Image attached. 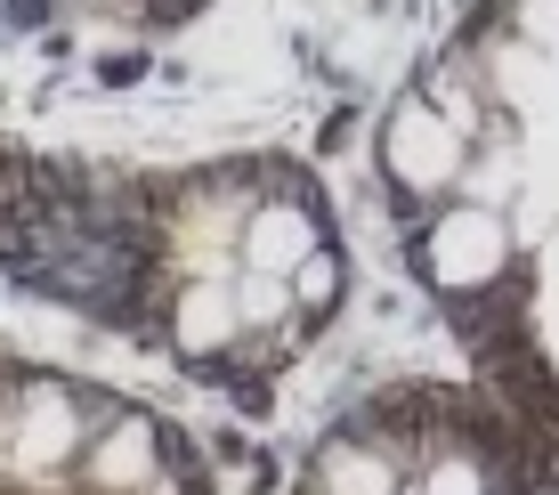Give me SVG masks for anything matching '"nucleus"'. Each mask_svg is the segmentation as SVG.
Wrapping results in <instances>:
<instances>
[{"instance_id":"obj_1","label":"nucleus","mask_w":559,"mask_h":495,"mask_svg":"<svg viewBox=\"0 0 559 495\" xmlns=\"http://www.w3.org/2000/svg\"><path fill=\"white\" fill-rule=\"evenodd\" d=\"M503 260H511V227L487 203H447L421 236V276L438 293H478V284L503 276Z\"/></svg>"},{"instance_id":"obj_2","label":"nucleus","mask_w":559,"mask_h":495,"mask_svg":"<svg viewBox=\"0 0 559 495\" xmlns=\"http://www.w3.org/2000/svg\"><path fill=\"white\" fill-rule=\"evenodd\" d=\"M462 130L438 114L430 98H406L390 114V130H381V163H390V179L397 187H414V196H430V187H454V170H462Z\"/></svg>"},{"instance_id":"obj_3","label":"nucleus","mask_w":559,"mask_h":495,"mask_svg":"<svg viewBox=\"0 0 559 495\" xmlns=\"http://www.w3.org/2000/svg\"><path fill=\"white\" fill-rule=\"evenodd\" d=\"M308 252H324V236H317V220H308L300 203H260V212L243 220V269L293 276Z\"/></svg>"},{"instance_id":"obj_4","label":"nucleus","mask_w":559,"mask_h":495,"mask_svg":"<svg viewBox=\"0 0 559 495\" xmlns=\"http://www.w3.org/2000/svg\"><path fill=\"white\" fill-rule=\"evenodd\" d=\"M236 333H243V309H236V284H219V276H195L179 293V309H170V341L187 357H219Z\"/></svg>"},{"instance_id":"obj_5","label":"nucleus","mask_w":559,"mask_h":495,"mask_svg":"<svg viewBox=\"0 0 559 495\" xmlns=\"http://www.w3.org/2000/svg\"><path fill=\"white\" fill-rule=\"evenodd\" d=\"M317 495H397V463L381 447H324L317 455Z\"/></svg>"},{"instance_id":"obj_6","label":"nucleus","mask_w":559,"mask_h":495,"mask_svg":"<svg viewBox=\"0 0 559 495\" xmlns=\"http://www.w3.org/2000/svg\"><path fill=\"white\" fill-rule=\"evenodd\" d=\"M236 309H243V333H267V326H284V317L300 309V300H293V276L243 269V276H236Z\"/></svg>"},{"instance_id":"obj_7","label":"nucleus","mask_w":559,"mask_h":495,"mask_svg":"<svg viewBox=\"0 0 559 495\" xmlns=\"http://www.w3.org/2000/svg\"><path fill=\"white\" fill-rule=\"evenodd\" d=\"M90 471H98L106 487H139L146 471H154V447H146V431L130 423V431H114V439H98V455H90Z\"/></svg>"},{"instance_id":"obj_8","label":"nucleus","mask_w":559,"mask_h":495,"mask_svg":"<svg viewBox=\"0 0 559 495\" xmlns=\"http://www.w3.org/2000/svg\"><path fill=\"white\" fill-rule=\"evenodd\" d=\"M293 300H300V309H333V300H341V252H333V244L308 252L293 269Z\"/></svg>"},{"instance_id":"obj_9","label":"nucleus","mask_w":559,"mask_h":495,"mask_svg":"<svg viewBox=\"0 0 559 495\" xmlns=\"http://www.w3.org/2000/svg\"><path fill=\"white\" fill-rule=\"evenodd\" d=\"M421 495H487V471H478L471 455H438L430 480H421Z\"/></svg>"}]
</instances>
